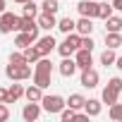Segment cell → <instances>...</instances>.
Instances as JSON below:
<instances>
[{
    "label": "cell",
    "instance_id": "cell-1",
    "mask_svg": "<svg viewBox=\"0 0 122 122\" xmlns=\"http://www.w3.org/2000/svg\"><path fill=\"white\" fill-rule=\"evenodd\" d=\"M79 48H81V34H77V31L65 34V41L57 43V53L62 55V57H72Z\"/></svg>",
    "mask_w": 122,
    "mask_h": 122
},
{
    "label": "cell",
    "instance_id": "cell-2",
    "mask_svg": "<svg viewBox=\"0 0 122 122\" xmlns=\"http://www.w3.org/2000/svg\"><path fill=\"white\" fill-rule=\"evenodd\" d=\"M41 105H43V110H46L48 115H60V110L67 105V101H65L62 96H57V93H48V96L43 93Z\"/></svg>",
    "mask_w": 122,
    "mask_h": 122
},
{
    "label": "cell",
    "instance_id": "cell-3",
    "mask_svg": "<svg viewBox=\"0 0 122 122\" xmlns=\"http://www.w3.org/2000/svg\"><path fill=\"white\" fill-rule=\"evenodd\" d=\"M5 77L12 79V81H24V79L34 77L31 62H26V65H7V67H5Z\"/></svg>",
    "mask_w": 122,
    "mask_h": 122
},
{
    "label": "cell",
    "instance_id": "cell-4",
    "mask_svg": "<svg viewBox=\"0 0 122 122\" xmlns=\"http://www.w3.org/2000/svg\"><path fill=\"white\" fill-rule=\"evenodd\" d=\"M17 24H19V17L15 15V12H3L0 15V34H12V31H17Z\"/></svg>",
    "mask_w": 122,
    "mask_h": 122
},
{
    "label": "cell",
    "instance_id": "cell-5",
    "mask_svg": "<svg viewBox=\"0 0 122 122\" xmlns=\"http://www.w3.org/2000/svg\"><path fill=\"white\" fill-rule=\"evenodd\" d=\"M77 12L81 17H98V0H79L77 3Z\"/></svg>",
    "mask_w": 122,
    "mask_h": 122
},
{
    "label": "cell",
    "instance_id": "cell-6",
    "mask_svg": "<svg viewBox=\"0 0 122 122\" xmlns=\"http://www.w3.org/2000/svg\"><path fill=\"white\" fill-rule=\"evenodd\" d=\"M41 110H43V105H41V103H36V101H29V103L22 108V117H24L26 122H36V120L41 117Z\"/></svg>",
    "mask_w": 122,
    "mask_h": 122
},
{
    "label": "cell",
    "instance_id": "cell-7",
    "mask_svg": "<svg viewBox=\"0 0 122 122\" xmlns=\"http://www.w3.org/2000/svg\"><path fill=\"white\" fill-rule=\"evenodd\" d=\"M74 60H77V67L79 70H86V67H93V50H86V48H79L74 53Z\"/></svg>",
    "mask_w": 122,
    "mask_h": 122
},
{
    "label": "cell",
    "instance_id": "cell-8",
    "mask_svg": "<svg viewBox=\"0 0 122 122\" xmlns=\"http://www.w3.org/2000/svg\"><path fill=\"white\" fill-rule=\"evenodd\" d=\"M36 48L41 50V57H43V55H50V53L57 48V41H55L50 34H46V36H41V38L36 41Z\"/></svg>",
    "mask_w": 122,
    "mask_h": 122
},
{
    "label": "cell",
    "instance_id": "cell-9",
    "mask_svg": "<svg viewBox=\"0 0 122 122\" xmlns=\"http://www.w3.org/2000/svg\"><path fill=\"white\" fill-rule=\"evenodd\" d=\"M98 79H101V77H98V72H96L93 67L81 70V79H79V81H81L84 89H96V86H98Z\"/></svg>",
    "mask_w": 122,
    "mask_h": 122
},
{
    "label": "cell",
    "instance_id": "cell-10",
    "mask_svg": "<svg viewBox=\"0 0 122 122\" xmlns=\"http://www.w3.org/2000/svg\"><path fill=\"white\" fill-rule=\"evenodd\" d=\"M36 22H38V26H41V29H46V31L57 29V19H55V15H53V12H43V10H41V15L36 17Z\"/></svg>",
    "mask_w": 122,
    "mask_h": 122
},
{
    "label": "cell",
    "instance_id": "cell-11",
    "mask_svg": "<svg viewBox=\"0 0 122 122\" xmlns=\"http://www.w3.org/2000/svg\"><path fill=\"white\" fill-rule=\"evenodd\" d=\"M57 70H60L62 77H74V72H77L79 67H77V60H74V57H62V62L57 65Z\"/></svg>",
    "mask_w": 122,
    "mask_h": 122
},
{
    "label": "cell",
    "instance_id": "cell-12",
    "mask_svg": "<svg viewBox=\"0 0 122 122\" xmlns=\"http://www.w3.org/2000/svg\"><path fill=\"white\" fill-rule=\"evenodd\" d=\"M101 110H103V101H98V98H86V103H84V112H86L89 117H98Z\"/></svg>",
    "mask_w": 122,
    "mask_h": 122
},
{
    "label": "cell",
    "instance_id": "cell-13",
    "mask_svg": "<svg viewBox=\"0 0 122 122\" xmlns=\"http://www.w3.org/2000/svg\"><path fill=\"white\" fill-rule=\"evenodd\" d=\"M77 34H81V36H91V34H93V19H91V17H81V19H77Z\"/></svg>",
    "mask_w": 122,
    "mask_h": 122
},
{
    "label": "cell",
    "instance_id": "cell-14",
    "mask_svg": "<svg viewBox=\"0 0 122 122\" xmlns=\"http://www.w3.org/2000/svg\"><path fill=\"white\" fill-rule=\"evenodd\" d=\"M31 43H36V38H34L31 34H26V31H17V36H15V46H17L19 50L29 48Z\"/></svg>",
    "mask_w": 122,
    "mask_h": 122
},
{
    "label": "cell",
    "instance_id": "cell-15",
    "mask_svg": "<svg viewBox=\"0 0 122 122\" xmlns=\"http://www.w3.org/2000/svg\"><path fill=\"white\" fill-rule=\"evenodd\" d=\"M24 98H26V101H36V103H41V98H43V89H41L38 84H31V86H26Z\"/></svg>",
    "mask_w": 122,
    "mask_h": 122
},
{
    "label": "cell",
    "instance_id": "cell-16",
    "mask_svg": "<svg viewBox=\"0 0 122 122\" xmlns=\"http://www.w3.org/2000/svg\"><path fill=\"white\" fill-rule=\"evenodd\" d=\"M122 46V34L120 31H105V48H120Z\"/></svg>",
    "mask_w": 122,
    "mask_h": 122
},
{
    "label": "cell",
    "instance_id": "cell-17",
    "mask_svg": "<svg viewBox=\"0 0 122 122\" xmlns=\"http://www.w3.org/2000/svg\"><path fill=\"white\" fill-rule=\"evenodd\" d=\"M57 29L62 34H72V31H77V22L72 17H62V19H57Z\"/></svg>",
    "mask_w": 122,
    "mask_h": 122
},
{
    "label": "cell",
    "instance_id": "cell-18",
    "mask_svg": "<svg viewBox=\"0 0 122 122\" xmlns=\"http://www.w3.org/2000/svg\"><path fill=\"white\" fill-rule=\"evenodd\" d=\"M117 98H120V93H117L115 89H110V86H105V89H103V93H101V101H103L108 108H110L112 103H117Z\"/></svg>",
    "mask_w": 122,
    "mask_h": 122
},
{
    "label": "cell",
    "instance_id": "cell-19",
    "mask_svg": "<svg viewBox=\"0 0 122 122\" xmlns=\"http://www.w3.org/2000/svg\"><path fill=\"white\" fill-rule=\"evenodd\" d=\"M101 65L103 67H110V65H115V60H117V55H115V48H105L103 53H101Z\"/></svg>",
    "mask_w": 122,
    "mask_h": 122
},
{
    "label": "cell",
    "instance_id": "cell-20",
    "mask_svg": "<svg viewBox=\"0 0 122 122\" xmlns=\"http://www.w3.org/2000/svg\"><path fill=\"white\" fill-rule=\"evenodd\" d=\"M34 72H53V62H50V57H48V55L38 57L36 62H34Z\"/></svg>",
    "mask_w": 122,
    "mask_h": 122
},
{
    "label": "cell",
    "instance_id": "cell-21",
    "mask_svg": "<svg viewBox=\"0 0 122 122\" xmlns=\"http://www.w3.org/2000/svg\"><path fill=\"white\" fill-rule=\"evenodd\" d=\"M50 74L53 72H34V84H38L41 89H48L53 81H50Z\"/></svg>",
    "mask_w": 122,
    "mask_h": 122
},
{
    "label": "cell",
    "instance_id": "cell-22",
    "mask_svg": "<svg viewBox=\"0 0 122 122\" xmlns=\"http://www.w3.org/2000/svg\"><path fill=\"white\" fill-rule=\"evenodd\" d=\"M105 31H120V34H122V17L110 15V17L105 19Z\"/></svg>",
    "mask_w": 122,
    "mask_h": 122
},
{
    "label": "cell",
    "instance_id": "cell-23",
    "mask_svg": "<svg viewBox=\"0 0 122 122\" xmlns=\"http://www.w3.org/2000/svg\"><path fill=\"white\" fill-rule=\"evenodd\" d=\"M112 12H115L112 3H103V0H98V19H103V22H105Z\"/></svg>",
    "mask_w": 122,
    "mask_h": 122
},
{
    "label": "cell",
    "instance_id": "cell-24",
    "mask_svg": "<svg viewBox=\"0 0 122 122\" xmlns=\"http://www.w3.org/2000/svg\"><path fill=\"white\" fill-rule=\"evenodd\" d=\"M24 91H26V89H24L22 84H17V81H15V84L10 86V101H7V103H17L19 98H24Z\"/></svg>",
    "mask_w": 122,
    "mask_h": 122
},
{
    "label": "cell",
    "instance_id": "cell-25",
    "mask_svg": "<svg viewBox=\"0 0 122 122\" xmlns=\"http://www.w3.org/2000/svg\"><path fill=\"white\" fill-rule=\"evenodd\" d=\"M84 103H86V98L81 93H70V98H67V105L74 110H84Z\"/></svg>",
    "mask_w": 122,
    "mask_h": 122
},
{
    "label": "cell",
    "instance_id": "cell-26",
    "mask_svg": "<svg viewBox=\"0 0 122 122\" xmlns=\"http://www.w3.org/2000/svg\"><path fill=\"white\" fill-rule=\"evenodd\" d=\"M24 55H26V62H31V65H34L36 60L41 57V50L36 48V43H31L29 48H24Z\"/></svg>",
    "mask_w": 122,
    "mask_h": 122
},
{
    "label": "cell",
    "instance_id": "cell-27",
    "mask_svg": "<svg viewBox=\"0 0 122 122\" xmlns=\"http://www.w3.org/2000/svg\"><path fill=\"white\" fill-rule=\"evenodd\" d=\"M22 15H26V17H38L41 12H38V5L34 3V0H29V3L22 5Z\"/></svg>",
    "mask_w": 122,
    "mask_h": 122
},
{
    "label": "cell",
    "instance_id": "cell-28",
    "mask_svg": "<svg viewBox=\"0 0 122 122\" xmlns=\"http://www.w3.org/2000/svg\"><path fill=\"white\" fill-rule=\"evenodd\" d=\"M10 65H26V55H24V50H12L10 53Z\"/></svg>",
    "mask_w": 122,
    "mask_h": 122
},
{
    "label": "cell",
    "instance_id": "cell-29",
    "mask_svg": "<svg viewBox=\"0 0 122 122\" xmlns=\"http://www.w3.org/2000/svg\"><path fill=\"white\" fill-rule=\"evenodd\" d=\"M77 112H79V110H74V108L65 105L62 110H60V120H62V122H70V120H77Z\"/></svg>",
    "mask_w": 122,
    "mask_h": 122
},
{
    "label": "cell",
    "instance_id": "cell-30",
    "mask_svg": "<svg viewBox=\"0 0 122 122\" xmlns=\"http://www.w3.org/2000/svg\"><path fill=\"white\" fill-rule=\"evenodd\" d=\"M41 10H43V12H53V15H57V10H60V3H57V0H43Z\"/></svg>",
    "mask_w": 122,
    "mask_h": 122
},
{
    "label": "cell",
    "instance_id": "cell-31",
    "mask_svg": "<svg viewBox=\"0 0 122 122\" xmlns=\"http://www.w3.org/2000/svg\"><path fill=\"white\" fill-rule=\"evenodd\" d=\"M110 120L122 122V103H112L110 105Z\"/></svg>",
    "mask_w": 122,
    "mask_h": 122
},
{
    "label": "cell",
    "instance_id": "cell-32",
    "mask_svg": "<svg viewBox=\"0 0 122 122\" xmlns=\"http://www.w3.org/2000/svg\"><path fill=\"white\" fill-rule=\"evenodd\" d=\"M108 86H110V89H115L117 93H122V79H120V77H112V79L108 81Z\"/></svg>",
    "mask_w": 122,
    "mask_h": 122
},
{
    "label": "cell",
    "instance_id": "cell-33",
    "mask_svg": "<svg viewBox=\"0 0 122 122\" xmlns=\"http://www.w3.org/2000/svg\"><path fill=\"white\" fill-rule=\"evenodd\" d=\"M10 120V108L7 103H0V122H7Z\"/></svg>",
    "mask_w": 122,
    "mask_h": 122
},
{
    "label": "cell",
    "instance_id": "cell-34",
    "mask_svg": "<svg viewBox=\"0 0 122 122\" xmlns=\"http://www.w3.org/2000/svg\"><path fill=\"white\" fill-rule=\"evenodd\" d=\"M93 46H96V43H93V38H91V36H81V48L93 50Z\"/></svg>",
    "mask_w": 122,
    "mask_h": 122
},
{
    "label": "cell",
    "instance_id": "cell-35",
    "mask_svg": "<svg viewBox=\"0 0 122 122\" xmlns=\"http://www.w3.org/2000/svg\"><path fill=\"white\" fill-rule=\"evenodd\" d=\"M7 101H10V89L0 86V103H7Z\"/></svg>",
    "mask_w": 122,
    "mask_h": 122
},
{
    "label": "cell",
    "instance_id": "cell-36",
    "mask_svg": "<svg viewBox=\"0 0 122 122\" xmlns=\"http://www.w3.org/2000/svg\"><path fill=\"white\" fill-rule=\"evenodd\" d=\"M112 7H115L117 12H122V0H112Z\"/></svg>",
    "mask_w": 122,
    "mask_h": 122
},
{
    "label": "cell",
    "instance_id": "cell-37",
    "mask_svg": "<svg viewBox=\"0 0 122 122\" xmlns=\"http://www.w3.org/2000/svg\"><path fill=\"white\" fill-rule=\"evenodd\" d=\"M115 67L122 72V55H117V60H115Z\"/></svg>",
    "mask_w": 122,
    "mask_h": 122
},
{
    "label": "cell",
    "instance_id": "cell-38",
    "mask_svg": "<svg viewBox=\"0 0 122 122\" xmlns=\"http://www.w3.org/2000/svg\"><path fill=\"white\" fill-rule=\"evenodd\" d=\"M5 12V0H0V15Z\"/></svg>",
    "mask_w": 122,
    "mask_h": 122
},
{
    "label": "cell",
    "instance_id": "cell-39",
    "mask_svg": "<svg viewBox=\"0 0 122 122\" xmlns=\"http://www.w3.org/2000/svg\"><path fill=\"white\" fill-rule=\"evenodd\" d=\"M12 3H19V5H24V3H29V0H12Z\"/></svg>",
    "mask_w": 122,
    "mask_h": 122
}]
</instances>
